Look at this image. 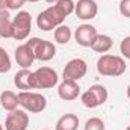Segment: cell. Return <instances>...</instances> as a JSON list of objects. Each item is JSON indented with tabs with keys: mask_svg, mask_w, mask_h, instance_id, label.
Masks as SVG:
<instances>
[{
	"mask_svg": "<svg viewBox=\"0 0 130 130\" xmlns=\"http://www.w3.org/2000/svg\"><path fill=\"white\" fill-rule=\"evenodd\" d=\"M127 65L123 56L117 55H101L97 61V71L98 74L104 77H120L126 73Z\"/></svg>",
	"mask_w": 130,
	"mask_h": 130,
	"instance_id": "6da1fadb",
	"label": "cell"
},
{
	"mask_svg": "<svg viewBox=\"0 0 130 130\" xmlns=\"http://www.w3.org/2000/svg\"><path fill=\"white\" fill-rule=\"evenodd\" d=\"M65 18L67 17H65L64 14L55 5H52V6L45 8L42 12L38 14V17H36V26H38V29H41L44 32H48V30H53L58 26L64 24Z\"/></svg>",
	"mask_w": 130,
	"mask_h": 130,
	"instance_id": "7a4b0ae2",
	"label": "cell"
},
{
	"mask_svg": "<svg viewBox=\"0 0 130 130\" xmlns=\"http://www.w3.org/2000/svg\"><path fill=\"white\" fill-rule=\"evenodd\" d=\"M26 44L33 50L36 61L48 62V61H52L56 56V45L52 41L33 36V38H29V41H26Z\"/></svg>",
	"mask_w": 130,
	"mask_h": 130,
	"instance_id": "3957f363",
	"label": "cell"
},
{
	"mask_svg": "<svg viewBox=\"0 0 130 130\" xmlns=\"http://www.w3.org/2000/svg\"><path fill=\"white\" fill-rule=\"evenodd\" d=\"M18 101L26 112H32V113H41L47 107V98L42 94L32 92V91H20Z\"/></svg>",
	"mask_w": 130,
	"mask_h": 130,
	"instance_id": "277c9868",
	"label": "cell"
},
{
	"mask_svg": "<svg viewBox=\"0 0 130 130\" xmlns=\"http://www.w3.org/2000/svg\"><path fill=\"white\" fill-rule=\"evenodd\" d=\"M32 30V15L27 11H20L12 18V38L17 41H23L29 38Z\"/></svg>",
	"mask_w": 130,
	"mask_h": 130,
	"instance_id": "5b68a950",
	"label": "cell"
},
{
	"mask_svg": "<svg viewBox=\"0 0 130 130\" xmlns=\"http://www.w3.org/2000/svg\"><path fill=\"white\" fill-rule=\"evenodd\" d=\"M107 89L103 86V85H92L89 86V89H86L82 95H80V100H82V104L88 109H95L98 106L104 104L107 101Z\"/></svg>",
	"mask_w": 130,
	"mask_h": 130,
	"instance_id": "8992f818",
	"label": "cell"
},
{
	"mask_svg": "<svg viewBox=\"0 0 130 130\" xmlns=\"http://www.w3.org/2000/svg\"><path fill=\"white\" fill-rule=\"evenodd\" d=\"M59 82V76L56 70L50 67H41L33 71V83L35 89H50L56 86Z\"/></svg>",
	"mask_w": 130,
	"mask_h": 130,
	"instance_id": "52a82bcc",
	"label": "cell"
},
{
	"mask_svg": "<svg viewBox=\"0 0 130 130\" xmlns=\"http://www.w3.org/2000/svg\"><path fill=\"white\" fill-rule=\"evenodd\" d=\"M86 73H88L86 61H83L80 58H74V59H71V61H68L65 64L62 76H64V80H74V82H77V80L83 79L86 76Z\"/></svg>",
	"mask_w": 130,
	"mask_h": 130,
	"instance_id": "ba28073f",
	"label": "cell"
},
{
	"mask_svg": "<svg viewBox=\"0 0 130 130\" xmlns=\"http://www.w3.org/2000/svg\"><path fill=\"white\" fill-rule=\"evenodd\" d=\"M29 115L24 109L11 110L5 120V130H27Z\"/></svg>",
	"mask_w": 130,
	"mask_h": 130,
	"instance_id": "9c48e42d",
	"label": "cell"
},
{
	"mask_svg": "<svg viewBox=\"0 0 130 130\" xmlns=\"http://www.w3.org/2000/svg\"><path fill=\"white\" fill-rule=\"evenodd\" d=\"M74 14L79 20L82 21H91L97 17L98 14V5L95 0H77Z\"/></svg>",
	"mask_w": 130,
	"mask_h": 130,
	"instance_id": "30bf717a",
	"label": "cell"
},
{
	"mask_svg": "<svg viewBox=\"0 0 130 130\" xmlns=\"http://www.w3.org/2000/svg\"><path fill=\"white\" fill-rule=\"evenodd\" d=\"M97 35H98L97 29H95L92 24H89V23H82L80 26H77V29H76V32H74V39H76V42H77L79 45H82V47H91L92 42L95 41Z\"/></svg>",
	"mask_w": 130,
	"mask_h": 130,
	"instance_id": "8fae6325",
	"label": "cell"
},
{
	"mask_svg": "<svg viewBox=\"0 0 130 130\" xmlns=\"http://www.w3.org/2000/svg\"><path fill=\"white\" fill-rule=\"evenodd\" d=\"M14 56H15V62H17V65H20V68H30L33 65V62L36 61L33 50L26 42L15 48V55Z\"/></svg>",
	"mask_w": 130,
	"mask_h": 130,
	"instance_id": "7c38bea8",
	"label": "cell"
},
{
	"mask_svg": "<svg viewBox=\"0 0 130 130\" xmlns=\"http://www.w3.org/2000/svg\"><path fill=\"white\" fill-rule=\"evenodd\" d=\"M58 95L64 101H73L80 95V86L74 80H62L58 86Z\"/></svg>",
	"mask_w": 130,
	"mask_h": 130,
	"instance_id": "4fadbf2b",
	"label": "cell"
},
{
	"mask_svg": "<svg viewBox=\"0 0 130 130\" xmlns=\"http://www.w3.org/2000/svg\"><path fill=\"white\" fill-rule=\"evenodd\" d=\"M14 85H15L17 89H20V91H30V89H35L33 71H30L29 68H21L20 71H17V74L14 76Z\"/></svg>",
	"mask_w": 130,
	"mask_h": 130,
	"instance_id": "5bb4252c",
	"label": "cell"
},
{
	"mask_svg": "<svg viewBox=\"0 0 130 130\" xmlns=\"http://www.w3.org/2000/svg\"><path fill=\"white\" fill-rule=\"evenodd\" d=\"M79 123L80 121L76 113H65L56 121L55 130H77Z\"/></svg>",
	"mask_w": 130,
	"mask_h": 130,
	"instance_id": "9a60e30c",
	"label": "cell"
},
{
	"mask_svg": "<svg viewBox=\"0 0 130 130\" xmlns=\"http://www.w3.org/2000/svg\"><path fill=\"white\" fill-rule=\"evenodd\" d=\"M0 104H2V107H3L5 110H8V112L18 109V106H20L18 94H15L14 91H9V89L3 91V92L0 94Z\"/></svg>",
	"mask_w": 130,
	"mask_h": 130,
	"instance_id": "2e32d148",
	"label": "cell"
},
{
	"mask_svg": "<svg viewBox=\"0 0 130 130\" xmlns=\"http://www.w3.org/2000/svg\"><path fill=\"white\" fill-rule=\"evenodd\" d=\"M112 45H113V41H112V38L109 36V35H100L98 33L97 38H95V41L92 42V45H91V48L95 52V53H100V55H106L110 48H112Z\"/></svg>",
	"mask_w": 130,
	"mask_h": 130,
	"instance_id": "e0dca14e",
	"label": "cell"
},
{
	"mask_svg": "<svg viewBox=\"0 0 130 130\" xmlns=\"http://www.w3.org/2000/svg\"><path fill=\"white\" fill-rule=\"evenodd\" d=\"M0 38H12V18L6 9H0Z\"/></svg>",
	"mask_w": 130,
	"mask_h": 130,
	"instance_id": "ac0fdd59",
	"label": "cell"
},
{
	"mask_svg": "<svg viewBox=\"0 0 130 130\" xmlns=\"http://www.w3.org/2000/svg\"><path fill=\"white\" fill-rule=\"evenodd\" d=\"M53 36H55V41L58 42V44H68L70 42V39H71V36H73V32H71V29L68 27V26H65V24H61V26H58L56 29H55V32H53Z\"/></svg>",
	"mask_w": 130,
	"mask_h": 130,
	"instance_id": "d6986e66",
	"label": "cell"
},
{
	"mask_svg": "<svg viewBox=\"0 0 130 130\" xmlns=\"http://www.w3.org/2000/svg\"><path fill=\"white\" fill-rule=\"evenodd\" d=\"M55 6L64 14L65 17H68V15H71V14L74 12L76 3H74L73 0H58V2L55 3Z\"/></svg>",
	"mask_w": 130,
	"mask_h": 130,
	"instance_id": "ffe728a7",
	"label": "cell"
},
{
	"mask_svg": "<svg viewBox=\"0 0 130 130\" xmlns=\"http://www.w3.org/2000/svg\"><path fill=\"white\" fill-rule=\"evenodd\" d=\"M11 67H12V64H11V58H9L8 52L3 47H0V74L8 73L11 70Z\"/></svg>",
	"mask_w": 130,
	"mask_h": 130,
	"instance_id": "44dd1931",
	"label": "cell"
},
{
	"mask_svg": "<svg viewBox=\"0 0 130 130\" xmlns=\"http://www.w3.org/2000/svg\"><path fill=\"white\" fill-rule=\"evenodd\" d=\"M85 130H106L104 121L98 117H92L89 120H86L85 123Z\"/></svg>",
	"mask_w": 130,
	"mask_h": 130,
	"instance_id": "7402d4cb",
	"label": "cell"
},
{
	"mask_svg": "<svg viewBox=\"0 0 130 130\" xmlns=\"http://www.w3.org/2000/svg\"><path fill=\"white\" fill-rule=\"evenodd\" d=\"M120 52H121L123 58H126V59L130 61V36H126V38L121 39V42H120Z\"/></svg>",
	"mask_w": 130,
	"mask_h": 130,
	"instance_id": "603a6c76",
	"label": "cell"
},
{
	"mask_svg": "<svg viewBox=\"0 0 130 130\" xmlns=\"http://www.w3.org/2000/svg\"><path fill=\"white\" fill-rule=\"evenodd\" d=\"M24 3H26V0H6L5 8L8 11H18L24 6Z\"/></svg>",
	"mask_w": 130,
	"mask_h": 130,
	"instance_id": "cb8c5ba5",
	"label": "cell"
},
{
	"mask_svg": "<svg viewBox=\"0 0 130 130\" xmlns=\"http://www.w3.org/2000/svg\"><path fill=\"white\" fill-rule=\"evenodd\" d=\"M120 14L126 18H130V0H120Z\"/></svg>",
	"mask_w": 130,
	"mask_h": 130,
	"instance_id": "d4e9b609",
	"label": "cell"
},
{
	"mask_svg": "<svg viewBox=\"0 0 130 130\" xmlns=\"http://www.w3.org/2000/svg\"><path fill=\"white\" fill-rule=\"evenodd\" d=\"M5 5H6V0H0V9H5Z\"/></svg>",
	"mask_w": 130,
	"mask_h": 130,
	"instance_id": "484cf974",
	"label": "cell"
},
{
	"mask_svg": "<svg viewBox=\"0 0 130 130\" xmlns=\"http://www.w3.org/2000/svg\"><path fill=\"white\" fill-rule=\"evenodd\" d=\"M45 2H47V3H48V5H55V3H56V2H58V0H45Z\"/></svg>",
	"mask_w": 130,
	"mask_h": 130,
	"instance_id": "4316f807",
	"label": "cell"
},
{
	"mask_svg": "<svg viewBox=\"0 0 130 130\" xmlns=\"http://www.w3.org/2000/svg\"><path fill=\"white\" fill-rule=\"evenodd\" d=\"M127 97L130 98V85H129V86H127Z\"/></svg>",
	"mask_w": 130,
	"mask_h": 130,
	"instance_id": "83f0119b",
	"label": "cell"
},
{
	"mask_svg": "<svg viewBox=\"0 0 130 130\" xmlns=\"http://www.w3.org/2000/svg\"><path fill=\"white\" fill-rule=\"evenodd\" d=\"M26 2H30V3H36V2H39V0H26Z\"/></svg>",
	"mask_w": 130,
	"mask_h": 130,
	"instance_id": "f1b7e54d",
	"label": "cell"
},
{
	"mask_svg": "<svg viewBox=\"0 0 130 130\" xmlns=\"http://www.w3.org/2000/svg\"><path fill=\"white\" fill-rule=\"evenodd\" d=\"M0 130H5V127H3V126H2V124H0Z\"/></svg>",
	"mask_w": 130,
	"mask_h": 130,
	"instance_id": "f546056e",
	"label": "cell"
},
{
	"mask_svg": "<svg viewBox=\"0 0 130 130\" xmlns=\"http://www.w3.org/2000/svg\"><path fill=\"white\" fill-rule=\"evenodd\" d=\"M126 130H130V126H129V127H127V129H126Z\"/></svg>",
	"mask_w": 130,
	"mask_h": 130,
	"instance_id": "4dcf8cb0",
	"label": "cell"
},
{
	"mask_svg": "<svg viewBox=\"0 0 130 130\" xmlns=\"http://www.w3.org/2000/svg\"><path fill=\"white\" fill-rule=\"evenodd\" d=\"M42 130H50V129H42Z\"/></svg>",
	"mask_w": 130,
	"mask_h": 130,
	"instance_id": "1f68e13d",
	"label": "cell"
}]
</instances>
